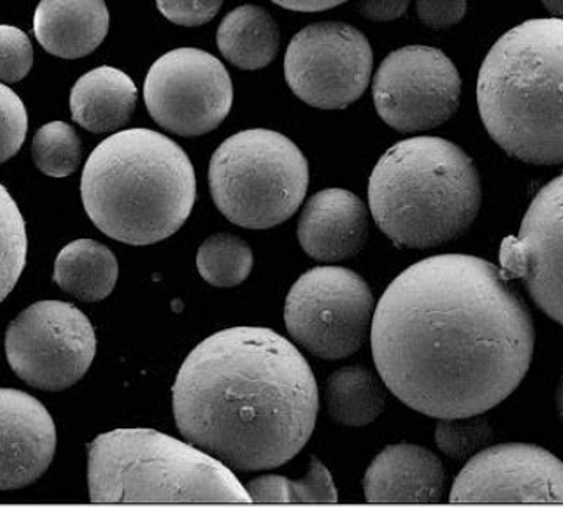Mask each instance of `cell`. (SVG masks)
<instances>
[{"label":"cell","mask_w":563,"mask_h":507,"mask_svg":"<svg viewBox=\"0 0 563 507\" xmlns=\"http://www.w3.org/2000/svg\"><path fill=\"white\" fill-rule=\"evenodd\" d=\"M452 503H563V462L536 444L506 443L470 459Z\"/></svg>","instance_id":"14"},{"label":"cell","mask_w":563,"mask_h":507,"mask_svg":"<svg viewBox=\"0 0 563 507\" xmlns=\"http://www.w3.org/2000/svg\"><path fill=\"white\" fill-rule=\"evenodd\" d=\"M143 97L150 115L165 131L198 137L227 119L233 108V80L212 54L179 47L151 66Z\"/></svg>","instance_id":"11"},{"label":"cell","mask_w":563,"mask_h":507,"mask_svg":"<svg viewBox=\"0 0 563 507\" xmlns=\"http://www.w3.org/2000/svg\"><path fill=\"white\" fill-rule=\"evenodd\" d=\"M117 280L118 261L112 250L91 239H77L55 260L54 282L82 302L104 300Z\"/></svg>","instance_id":"21"},{"label":"cell","mask_w":563,"mask_h":507,"mask_svg":"<svg viewBox=\"0 0 563 507\" xmlns=\"http://www.w3.org/2000/svg\"><path fill=\"white\" fill-rule=\"evenodd\" d=\"M80 194L88 217L106 236L151 245L187 222L197 179L178 143L139 128L117 132L96 146L84 167Z\"/></svg>","instance_id":"3"},{"label":"cell","mask_w":563,"mask_h":507,"mask_svg":"<svg viewBox=\"0 0 563 507\" xmlns=\"http://www.w3.org/2000/svg\"><path fill=\"white\" fill-rule=\"evenodd\" d=\"M198 272L216 288H234L250 277L253 252L244 239L230 233L213 234L198 250Z\"/></svg>","instance_id":"24"},{"label":"cell","mask_w":563,"mask_h":507,"mask_svg":"<svg viewBox=\"0 0 563 507\" xmlns=\"http://www.w3.org/2000/svg\"><path fill=\"white\" fill-rule=\"evenodd\" d=\"M459 69L443 51L407 46L389 54L375 73L373 97L378 115L393 130L429 131L457 112Z\"/></svg>","instance_id":"12"},{"label":"cell","mask_w":563,"mask_h":507,"mask_svg":"<svg viewBox=\"0 0 563 507\" xmlns=\"http://www.w3.org/2000/svg\"><path fill=\"white\" fill-rule=\"evenodd\" d=\"M410 5V0H358V11L366 20L388 22L399 20Z\"/></svg>","instance_id":"32"},{"label":"cell","mask_w":563,"mask_h":507,"mask_svg":"<svg viewBox=\"0 0 563 507\" xmlns=\"http://www.w3.org/2000/svg\"><path fill=\"white\" fill-rule=\"evenodd\" d=\"M0 436L2 491L31 486L53 464L57 448L53 417L27 393L13 388L0 393Z\"/></svg>","instance_id":"15"},{"label":"cell","mask_w":563,"mask_h":507,"mask_svg":"<svg viewBox=\"0 0 563 507\" xmlns=\"http://www.w3.org/2000/svg\"><path fill=\"white\" fill-rule=\"evenodd\" d=\"M318 411L307 359L266 327H231L206 338L173 385L184 439L238 472L274 470L296 458Z\"/></svg>","instance_id":"2"},{"label":"cell","mask_w":563,"mask_h":507,"mask_svg":"<svg viewBox=\"0 0 563 507\" xmlns=\"http://www.w3.org/2000/svg\"><path fill=\"white\" fill-rule=\"evenodd\" d=\"M542 2L551 14H554L559 20H563V0H542Z\"/></svg>","instance_id":"34"},{"label":"cell","mask_w":563,"mask_h":507,"mask_svg":"<svg viewBox=\"0 0 563 507\" xmlns=\"http://www.w3.org/2000/svg\"><path fill=\"white\" fill-rule=\"evenodd\" d=\"M33 65L31 40L20 29L11 25L0 27V77L3 82H20L29 75Z\"/></svg>","instance_id":"29"},{"label":"cell","mask_w":563,"mask_h":507,"mask_svg":"<svg viewBox=\"0 0 563 507\" xmlns=\"http://www.w3.org/2000/svg\"><path fill=\"white\" fill-rule=\"evenodd\" d=\"M106 0H42L33 33L46 53L75 60L93 53L109 32Z\"/></svg>","instance_id":"18"},{"label":"cell","mask_w":563,"mask_h":507,"mask_svg":"<svg viewBox=\"0 0 563 507\" xmlns=\"http://www.w3.org/2000/svg\"><path fill=\"white\" fill-rule=\"evenodd\" d=\"M217 46L238 68L249 71L266 68L278 54V24L261 7H238L220 22Z\"/></svg>","instance_id":"20"},{"label":"cell","mask_w":563,"mask_h":507,"mask_svg":"<svg viewBox=\"0 0 563 507\" xmlns=\"http://www.w3.org/2000/svg\"><path fill=\"white\" fill-rule=\"evenodd\" d=\"M283 9L290 11H301V13H316V11H325L342 5L347 0H272Z\"/></svg>","instance_id":"33"},{"label":"cell","mask_w":563,"mask_h":507,"mask_svg":"<svg viewBox=\"0 0 563 507\" xmlns=\"http://www.w3.org/2000/svg\"><path fill=\"white\" fill-rule=\"evenodd\" d=\"M27 258V233L24 217L5 187L0 201V272H2V300L13 291Z\"/></svg>","instance_id":"26"},{"label":"cell","mask_w":563,"mask_h":507,"mask_svg":"<svg viewBox=\"0 0 563 507\" xmlns=\"http://www.w3.org/2000/svg\"><path fill=\"white\" fill-rule=\"evenodd\" d=\"M32 157L44 175L65 178L79 168L82 143L75 128L64 121H51L40 128L33 137Z\"/></svg>","instance_id":"25"},{"label":"cell","mask_w":563,"mask_h":507,"mask_svg":"<svg viewBox=\"0 0 563 507\" xmlns=\"http://www.w3.org/2000/svg\"><path fill=\"white\" fill-rule=\"evenodd\" d=\"M466 0H416L419 21L432 29L459 24L466 14Z\"/></svg>","instance_id":"31"},{"label":"cell","mask_w":563,"mask_h":507,"mask_svg":"<svg viewBox=\"0 0 563 507\" xmlns=\"http://www.w3.org/2000/svg\"><path fill=\"white\" fill-rule=\"evenodd\" d=\"M224 0H156L162 16L183 27L208 24L222 9Z\"/></svg>","instance_id":"30"},{"label":"cell","mask_w":563,"mask_h":507,"mask_svg":"<svg viewBox=\"0 0 563 507\" xmlns=\"http://www.w3.org/2000/svg\"><path fill=\"white\" fill-rule=\"evenodd\" d=\"M493 429L481 415L440 418L435 429L437 447L452 459L473 458L492 440Z\"/></svg>","instance_id":"27"},{"label":"cell","mask_w":563,"mask_h":507,"mask_svg":"<svg viewBox=\"0 0 563 507\" xmlns=\"http://www.w3.org/2000/svg\"><path fill=\"white\" fill-rule=\"evenodd\" d=\"M499 261L504 280L525 282L533 302L563 327V173L536 195L520 234L500 244Z\"/></svg>","instance_id":"13"},{"label":"cell","mask_w":563,"mask_h":507,"mask_svg":"<svg viewBox=\"0 0 563 507\" xmlns=\"http://www.w3.org/2000/svg\"><path fill=\"white\" fill-rule=\"evenodd\" d=\"M440 459L416 444L385 448L367 469L364 497L369 503H438L444 492Z\"/></svg>","instance_id":"17"},{"label":"cell","mask_w":563,"mask_h":507,"mask_svg":"<svg viewBox=\"0 0 563 507\" xmlns=\"http://www.w3.org/2000/svg\"><path fill=\"white\" fill-rule=\"evenodd\" d=\"M555 406H558L559 417L563 422V374L561 381H559L558 392H555Z\"/></svg>","instance_id":"35"},{"label":"cell","mask_w":563,"mask_h":507,"mask_svg":"<svg viewBox=\"0 0 563 507\" xmlns=\"http://www.w3.org/2000/svg\"><path fill=\"white\" fill-rule=\"evenodd\" d=\"M95 505H249L233 470L190 442L146 428L115 429L88 447Z\"/></svg>","instance_id":"6"},{"label":"cell","mask_w":563,"mask_h":507,"mask_svg":"<svg viewBox=\"0 0 563 507\" xmlns=\"http://www.w3.org/2000/svg\"><path fill=\"white\" fill-rule=\"evenodd\" d=\"M369 234V216L362 198L351 190L325 189L309 198L297 236L312 260L338 263L358 255Z\"/></svg>","instance_id":"16"},{"label":"cell","mask_w":563,"mask_h":507,"mask_svg":"<svg viewBox=\"0 0 563 507\" xmlns=\"http://www.w3.org/2000/svg\"><path fill=\"white\" fill-rule=\"evenodd\" d=\"M5 354L21 381L43 392L73 387L90 370L96 335L75 305L42 300L22 311L7 329Z\"/></svg>","instance_id":"9"},{"label":"cell","mask_w":563,"mask_h":507,"mask_svg":"<svg viewBox=\"0 0 563 507\" xmlns=\"http://www.w3.org/2000/svg\"><path fill=\"white\" fill-rule=\"evenodd\" d=\"M0 134H2V163L20 152L29 128L27 110L24 102L11 88L0 87Z\"/></svg>","instance_id":"28"},{"label":"cell","mask_w":563,"mask_h":507,"mask_svg":"<svg viewBox=\"0 0 563 507\" xmlns=\"http://www.w3.org/2000/svg\"><path fill=\"white\" fill-rule=\"evenodd\" d=\"M482 186L473 159L440 137L391 146L369 179V208L397 247L433 249L462 236L478 214Z\"/></svg>","instance_id":"5"},{"label":"cell","mask_w":563,"mask_h":507,"mask_svg":"<svg viewBox=\"0 0 563 507\" xmlns=\"http://www.w3.org/2000/svg\"><path fill=\"white\" fill-rule=\"evenodd\" d=\"M477 106L509 156L563 164V20H529L500 36L481 66Z\"/></svg>","instance_id":"4"},{"label":"cell","mask_w":563,"mask_h":507,"mask_svg":"<svg viewBox=\"0 0 563 507\" xmlns=\"http://www.w3.org/2000/svg\"><path fill=\"white\" fill-rule=\"evenodd\" d=\"M371 341L389 392L440 420L482 415L509 398L531 367L536 330L498 267L437 255L394 278Z\"/></svg>","instance_id":"1"},{"label":"cell","mask_w":563,"mask_h":507,"mask_svg":"<svg viewBox=\"0 0 563 507\" xmlns=\"http://www.w3.org/2000/svg\"><path fill=\"white\" fill-rule=\"evenodd\" d=\"M309 184L307 157L279 132L249 130L231 135L209 164L217 209L234 225L267 230L296 214Z\"/></svg>","instance_id":"7"},{"label":"cell","mask_w":563,"mask_h":507,"mask_svg":"<svg viewBox=\"0 0 563 507\" xmlns=\"http://www.w3.org/2000/svg\"><path fill=\"white\" fill-rule=\"evenodd\" d=\"M257 505H333L338 491L329 469L311 458L307 475L301 480L285 476H261L245 486Z\"/></svg>","instance_id":"23"},{"label":"cell","mask_w":563,"mask_h":507,"mask_svg":"<svg viewBox=\"0 0 563 507\" xmlns=\"http://www.w3.org/2000/svg\"><path fill=\"white\" fill-rule=\"evenodd\" d=\"M373 66L369 40L344 22L308 25L290 40L285 55L287 86L301 101L325 110L358 101Z\"/></svg>","instance_id":"10"},{"label":"cell","mask_w":563,"mask_h":507,"mask_svg":"<svg viewBox=\"0 0 563 507\" xmlns=\"http://www.w3.org/2000/svg\"><path fill=\"white\" fill-rule=\"evenodd\" d=\"M137 97V87L126 73L113 66H99L77 80L69 97V108L79 126L104 134L129 123Z\"/></svg>","instance_id":"19"},{"label":"cell","mask_w":563,"mask_h":507,"mask_svg":"<svg viewBox=\"0 0 563 507\" xmlns=\"http://www.w3.org/2000/svg\"><path fill=\"white\" fill-rule=\"evenodd\" d=\"M374 296L358 274L322 266L305 272L289 294L285 322L289 335L323 360L360 351L374 321Z\"/></svg>","instance_id":"8"},{"label":"cell","mask_w":563,"mask_h":507,"mask_svg":"<svg viewBox=\"0 0 563 507\" xmlns=\"http://www.w3.org/2000/svg\"><path fill=\"white\" fill-rule=\"evenodd\" d=\"M325 400L331 420L347 428H363L385 410L386 393L367 367L345 366L327 381Z\"/></svg>","instance_id":"22"}]
</instances>
